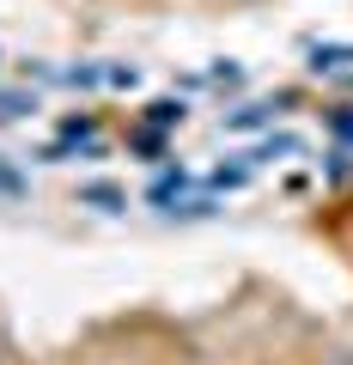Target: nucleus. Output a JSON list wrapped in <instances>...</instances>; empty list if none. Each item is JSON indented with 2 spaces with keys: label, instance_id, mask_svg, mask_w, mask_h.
Here are the masks:
<instances>
[{
  "label": "nucleus",
  "instance_id": "obj_1",
  "mask_svg": "<svg viewBox=\"0 0 353 365\" xmlns=\"http://www.w3.org/2000/svg\"><path fill=\"white\" fill-rule=\"evenodd\" d=\"M153 122H183V104H170V98H165V104H153Z\"/></svg>",
  "mask_w": 353,
  "mask_h": 365
}]
</instances>
